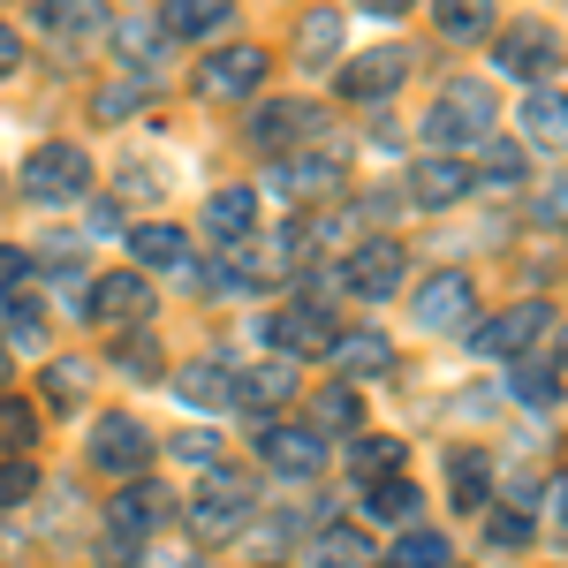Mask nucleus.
<instances>
[{
	"instance_id": "f704fd0d",
	"label": "nucleus",
	"mask_w": 568,
	"mask_h": 568,
	"mask_svg": "<svg viewBox=\"0 0 568 568\" xmlns=\"http://www.w3.org/2000/svg\"><path fill=\"white\" fill-rule=\"evenodd\" d=\"M356 425H364V402H356L349 387H326V394H318V425H311L318 439H326V433H356Z\"/></svg>"
},
{
	"instance_id": "49530a36",
	"label": "nucleus",
	"mask_w": 568,
	"mask_h": 568,
	"mask_svg": "<svg viewBox=\"0 0 568 568\" xmlns=\"http://www.w3.org/2000/svg\"><path fill=\"white\" fill-rule=\"evenodd\" d=\"M546 530H554V538H568V478L554 485V508H546Z\"/></svg>"
},
{
	"instance_id": "cd10ccee",
	"label": "nucleus",
	"mask_w": 568,
	"mask_h": 568,
	"mask_svg": "<svg viewBox=\"0 0 568 568\" xmlns=\"http://www.w3.org/2000/svg\"><path fill=\"white\" fill-rule=\"evenodd\" d=\"M508 394L530 402V409H554V402H561V372H554V364H538V356H524V364H516V379H508Z\"/></svg>"
},
{
	"instance_id": "f03ea898",
	"label": "nucleus",
	"mask_w": 568,
	"mask_h": 568,
	"mask_svg": "<svg viewBox=\"0 0 568 568\" xmlns=\"http://www.w3.org/2000/svg\"><path fill=\"white\" fill-rule=\"evenodd\" d=\"M485 130H493V91H485V84H447V91H439V106L425 114V136H433L439 152L478 144Z\"/></svg>"
},
{
	"instance_id": "4c0bfd02",
	"label": "nucleus",
	"mask_w": 568,
	"mask_h": 568,
	"mask_svg": "<svg viewBox=\"0 0 568 568\" xmlns=\"http://www.w3.org/2000/svg\"><path fill=\"white\" fill-rule=\"evenodd\" d=\"M114 364H122L130 379H160V342H152V334H130V342L114 349Z\"/></svg>"
},
{
	"instance_id": "ddd939ff",
	"label": "nucleus",
	"mask_w": 568,
	"mask_h": 568,
	"mask_svg": "<svg viewBox=\"0 0 568 568\" xmlns=\"http://www.w3.org/2000/svg\"><path fill=\"white\" fill-rule=\"evenodd\" d=\"M318 106H304V99H281V106H258L251 114V144L258 152H288V144H304V136H318Z\"/></svg>"
},
{
	"instance_id": "6e6552de",
	"label": "nucleus",
	"mask_w": 568,
	"mask_h": 568,
	"mask_svg": "<svg viewBox=\"0 0 568 568\" xmlns=\"http://www.w3.org/2000/svg\"><path fill=\"white\" fill-rule=\"evenodd\" d=\"M470 304H478L470 273H433V281L409 296V311H417V326H425V334H455V326L470 318Z\"/></svg>"
},
{
	"instance_id": "e433bc0d",
	"label": "nucleus",
	"mask_w": 568,
	"mask_h": 568,
	"mask_svg": "<svg viewBox=\"0 0 568 568\" xmlns=\"http://www.w3.org/2000/svg\"><path fill=\"white\" fill-rule=\"evenodd\" d=\"M168 455H175V463H190V470H220V463H227L213 433H175V439H168Z\"/></svg>"
},
{
	"instance_id": "a211bd4d",
	"label": "nucleus",
	"mask_w": 568,
	"mask_h": 568,
	"mask_svg": "<svg viewBox=\"0 0 568 568\" xmlns=\"http://www.w3.org/2000/svg\"><path fill=\"white\" fill-rule=\"evenodd\" d=\"M235 402L243 409H281V402H296V364L288 356H273V364H251V372H235Z\"/></svg>"
},
{
	"instance_id": "a18cd8bd",
	"label": "nucleus",
	"mask_w": 568,
	"mask_h": 568,
	"mask_svg": "<svg viewBox=\"0 0 568 568\" xmlns=\"http://www.w3.org/2000/svg\"><path fill=\"white\" fill-rule=\"evenodd\" d=\"M91 235H122V205H114V197L91 205Z\"/></svg>"
},
{
	"instance_id": "7ed1b4c3",
	"label": "nucleus",
	"mask_w": 568,
	"mask_h": 568,
	"mask_svg": "<svg viewBox=\"0 0 568 568\" xmlns=\"http://www.w3.org/2000/svg\"><path fill=\"white\" fill-rule=\"evenodd\" d=\"M273 77V53L265 45H220L197 61V99H251Z\"/></svg>"
},
{
	"instance_id": "423d86ee",
	"label": "nucleus",
	"mask_w": 568,
	"mask_h": 568,
	"mask_svg": "<svg viewBox=\"0 0 568 568\" xmlns=\"http://www.w3.org/2000/svg\"><path fill=\"white\" fill-rule=\"evenodd\" d=\"M402 77H409V53H402V45H364L356 61H342L334 91H342L349 106H372V99H387Z\"/></svg>"
},
{
	"instance_id": "58836bf2",
	"label": "nucleus",
	"mask_w": 568,
	"mask_h": 568,
	"mask_svg": "<svg viewBox=\"0 0 568 568\" xmlns=\"http://www.w3.org/2000/svg\"><path fill=\"white\" fill-rule=\"evenodd\" d=\"M31 493H39V470H31L23 455H8V463H0V508H23Z\"/></svg>"
},
{
	"instance_id": "8fccbe9b",
	"label": "nucleus",
	"mask_w": 568,
	"mask_h": 568,
	"mask_svg": "<svg viewBox=\"0 0 568 568\" xmlns=\"http://www.w3.org/2000/svg\"><path fill=\"white\" fill-rule=\"evenodd\" d=\"M152 568H190V554H152Z\"/></svg>"
},
{
	"instance_id": "c85d7f7f",
	"label": "nucleus",
	"mask_w": 568,
	"mask_h": 568,
	"mask_svg": "<svg viewBox=\"0 0 568 568\" xmlns=\"http://www.w3.org/2000/svg\"><path fill=\"white\" fill-rule=\"evenodd\" d=\"M447 493H455V508H485L493 463H485V455H455V463H447Z\"/></svg>"
},
{
	"instance_id": "6ab92c4d",
	"label": "nucleus",
	"mask_w": 568,
	"mask_h": 568,
	"mask_svg": "<svg viewBox=\"0 0 568 568\" xmlns=\"http://www.w3.org/2000/svg\"><path fill=\"white\" fill-rule=\"evenodd\" d=\"M334 364L349 372V379H379V372H394V342L387 334H372V326H356V334H334Z\"/></svg>"
},
{
	"instance_id": "de8ad7c7",
	"label": "nucleus",
	"mask_w": 568,
	"mask_h": 568,
	"mask_svg": "<svg viewBox=\"0 0 568 568\" xmlns=\"http://www.w3.org/2000/svg\"><path fill=\"white\" fill-rule=\"evenodd\" d=\"M16 61H23V45H16V31H8V23H0V77H8V69H16Z\"/></svg>"
},
{
	"instance_id": "0eeeda50",
	"label": "nucleus",
	"mask_w": 568,
	"mask_h": 568,
	"mask_svg": "<svg viewBox=\"0 0 568 568\" xmlns=\"http://www.w3.org/2000/svg\"><path fill=\"white\" fill-rule=\"evenodd\" d=\"M554 326V311L546 304H508L500 318H485L478 334H470V349L478 356H530V342Z\"/></svg>"
},
{
	"instance_id": "20e7f679",
	"label": "nucleus",
	"mask_w": 568,
	"mask_h": 568,
	"mask_svg": "<svg viewBox=\"0 0 568 568\" xmlns=\"http://www.w3.org/2000/svg\"><path fill=\"white\" fill-rule=\"evenodd\" d=\"M23 190H31L39 205H69V197H84V190H91L84 144H39L31 168H23Z\"/></svg>"
},
{
	"instance_id": "f257e3e1",
	"label": "nucleus",
	"mask_w": 568,
	"mask_h": 568,
	"mask_svg": "<svg viewBox=\"0 0 568 568\" xmlns=\"http://www.w3.org/2000/svg\"><path fill=\"white\" fill-rule=\"evenodd\" d=\"M251 500H258V485H251V470H205V485H197V500H190V530L197 538H227V530L251 516Z\"/></svg>"
},
{
	"instance_id": "393cba45",
	"label": "nucleus",
	"mask_w": 568,
	"mask_h": 568,
	"mask_svg": "<svg viewBox=\"0 0 568 568\" xmlns=\"http://www.w3.org/2000/svg\"><path fill=\"white\" fill-rule=\"evenodd\" d=\"M175 394H182V402H197V409L235 402V372H220V364H190V372H175Z\"/></svg>"
},
{
	"instance_id": "9d476101",
	"label": "nucleus",
	"mask_w": 568,
	"mask_h": 568,
	"mask_svg": "<svg viewBox=\"0 0 568 568\" xmlns=\"http://www.w3.org/2000/svg\"><path fill=\"white\" fill-rule=\"evenodd\" d=\"M258 455H265V470H281V478H318L326 470V439L311 425H265Z\"/></svg>"
},
{
	"instance_id": "2f4dec72",
	"label": "nucleus",
	"mask_w": 568,
	"mask_h": 568,
	"mask_svg": "<svg viewBox=\"0 0 568 568\" xmlns=\"http://www.w3.org/2000/svg\"><path fill=\"white\" fill-rule=\"evenodd\" d=\"M417 508H425V493H417L409 478H379L372 485V516H379V524H409Z\"/></svg>"
},
{
	"instance_id": "09e8293b",
	"label": "nucleus",
	"mask_w": 568,
	"mask_h": 568,
	"mask_svg": "<svg viewBox=\"0 0 568 568\" xmlns=\"http://www.w3.org/2000/svg\"><path fill=\"white\" fill-rule=\"evenodd\" d=\"M364 16H402V8H417V0H356Z\"/></svg>"
},
{
	"instance_id": "c03bdc74",
	"label": "nucleus",
	"mask_w": 568,
	"mask_h": 568,
	"mask_svg": "<svg viewBox=\"0 0 568 568\" xmlns=\"http://www.w3.org/2000/svg\"><path fill=\"white\" fill-rule=\"evenodd\" d=\"M538 220H546V227H568V182H554V190L538 197Z\"/></svg>"
},
{
	"instance_id": "4468645a",
	"label": "nucleus",
	"mask_w": 568,
	"mask_h": 568,
	"mask_svg": "<svg viewBox=\"0 0 568 568\" xmlns=\"http://www.w3.org/2000/svg\"><path fill=\"white\" fill-rule=\"evenodd\" d=\"M265 342L288 349V356H326V349H334V326H326V311H318V304H288V311H273Z\"/></svg>"
},
{
	"instance_id": "79ce46f5",
	"label": "nucleus",
	"mask_w": 568,
	"mask_h": 568,
	"mask_svg": "<svg viewBox=\"0 0 568 568\" xmlns=\"http://www.w3.org/2000/svg\"><path fill=\"white\" fill-rule=\"evenodd\" d=\"M485 175L493 182H524V152H516V144H493V152H485Z\"/></svg>"
},
{
	"instance_id": "1a4fd4ad",
	"label": "nucleus",
	"mask_w": 568,
	"mask_h": 568,
	"mask_svg": "<svg viewBox=\"0 0 568 568\" xmlns=\"http://www.w3.org/2000/svg\"><path fill=\"white\" fill-rule=\"evenodd\" d=\"M152 281L144 273H99V288L84 296V311H91V326H136L144 311H152Z\"/></svg>"
},
{
	"instance_id": "c756f323",
	"label": "nucleus",
	"mask_w": 568,
	"mask_h": 568,
	"mask_svg": "<svg viewBox=\"0 0 568 568\" xmlns=\"http://www.w3.org/2000/svg\"><path fill=\"white\" fill-rule=\"evenodd\" d=\"M39 439V402H23V394H0V447L8 455H23Z\"/></svg>"
},
{
	"instance_id": "a878e982",
	"label": "nucleus",
	"mask_w": 568,
	"mask_h": 568,
	"mask_svg": "<svg viewBox=\"0 0 568 568\" xmlns=\"http://www.w3.org/2000/svg\"><path fill=\"white\" fill-rule=\"evenodd\" d=\"M84 394H91V372L77 356H53L45 364V409H84Z\"/></svg>"
},
{
	"instance_id": "b1692460",
	"label": "nucleus",
	"mask_w": 568,
	"mask_h": 568,
	"mask_svg": "<svg viewBox=\"0 0 568 568\" xmlns=\"http://www.w3.org/2000/svg\"><path fill=\"white\" fill-rule=\"evenodd\" d=\"M39 23L53 39H99L106 31V8L99 0H39Z\"/></svg>"
},
{
	"instance_id": "f8f14e48",
	"label": "nucleus",
	"mask_w": 568,
	"mask_h": 568,
	"mask_svg": "<svg viewBox=\"0 0 568 568\" xmlns=\"http://www.w3.org/2000/svg\"><path fill=\"white\" fill-rule=\"evenodd\" d=\"M402 273H409V258H402V243H364L349 265H342V288H356V296H402Z\"/></svg>"
},
{
	"instance_id": "37998d69",
	"label": "nucleus",
	"mask_w": 568,
	"mask_h": 568,
	"mask_svg": "<svg viewBox=\"0 0 568 568\" xmlns=\"http://www.w3.org/2000/svg\"><path fill=\"white\" fill-rule=\"evenodd\" d=\"M23 281H31V258H23V251H8V243H0V296H16V288H23Z\"/></svg>"
},
{
	"instance_id": "3c124183",
	"label": "nucleus",
	"mask_w": 568,
	"mask_h": 568,
	"mask_svg": "<svg viewBox=\"0 0 568 568\" xmlns=\"http://www.w3.org/2000/svg\"><path fill=\"white\" fill-rule=\"evenodd\" d=\"M561 364H568V326H561Z\"/></svg>"
},
{
	"instance_id": "603ef678",
	"label": "nucleus",
	"mask_w": 568,
	"mask_h": 568,
	"mask_svg": "<svg viewBox=\"0 0 568 568\" xmlns=\"http://www.w3.org/2000/svg\"><path fill=\"white\" fill-rule=\"evenodd\" d=\"M0 379H8V356H0Z\"/></svg>"
},
{
	"instance_id": "4be33fe9",
	"label": "nucleus",
	"mask_w": 568,
	"mask_h": 568,
	"mask_svg": "<svg viewBox=\"0 0 568 568\" xmlns=\"http://www.w3.org/2000/svg\"><path fill=\"white\" fill-rule=\"evenodd\" d=\"M524 136L546 152H568V91H530L524 99Z\"/></svg>"
},
{
	"instance_id": "7c9ffc66",
	"label": "nucleus",
	"mask_w": 568,
	"mask_h": 568,
	"mask_svg": "<svg viewBox=\"0 0 568 568\" xmlns=\"http://www.w3.org/2000/svg\"><path fill=\"white\" fill-rule=\"evenodd\" d=\"M447 39H485L493 31V0H433Z\"/></svg>"
},
{
	"instance_id": "473e14b6",
	"label": "nucleus",
	"mask_w": 568,
	"mask_h": 568,
	"mask_svg": "<svg viewBox=\"0 0 568 568\" xmlns=\"http://www.w3.org/2000/svg\"><path fill=\"white\" fill-rule=\"evenodd\" d=\"M394 463H402V439H387V433H372V439H356V455H349V470L364 485H379V478H394Z\"/></svg>"
},
{
	"instance_id": "2eb2a0df",
	"label": "nucleus",
	"mask_w": 568,
	"mask_h": 568,
	"mask_svg": "<svg viewBox=\"0 0 568 568\" xmlns=\"http://www.w3.org/2000/svg\"><path fill=\"white\" fill-rule=\"evenodd\" d=\"M205 235H213L220 251L251 243V235H258V190H213V197H205Z\"/></svg>"
},
{
	"instance_id": "5701e85b",
	"label": "nucleus",
	"mask_w": 568,
	"mask_h": 568,
	"mask_svg": "<svg viewBox=\"0 0 568 568\" xmlns=\"http://www.w3.org/2000/svg\"><path fill=\"white\" fill-rule=\"evenodd\" d=\"M130 251L144 273H182V227H168V220H144V227H130Z\"/></svg>"
},
{
	"instance_id": "c9c22d12",
	"label": "nucleus",
	"mask_w": 568,
	"mask_h": 568,
	"mask_svg": "<svg viewBox=\"0 0 568 568\" xmlns=\"http://www.w3.org/2000/svg\"><path fill=\"white\" fill-rule=\"evenodd\" d=\"M318 568H372V546L356 530H326L318 538Z\"/></svg>"
},
{
	"instance_id": "dca6fc26",
	"label": "nucleus",
	"mask_w": 568,
	"mask_h": 568,
	"mask_svg": "<svg viewBox=\"0 0 568 568\" xmlns=\"http://www.w3.org/2000/svg\"><path fill=\"white\" fill-rule=\"evenodd\" d=\"M409 197H417V205H463V197H470V168H463V160H455V152H433V160H417V168H409Z\"/></svg>"
},
{
	"instance_id": "a19ab883",
	"label": "nucleus",
	"mask_w": 568,
	"mask_h": 568,
	"mask_svg": "<svg viewBox=\"0 0 568 568\" xmlns=\"http://www.w3.org/2000/svg\"><path fill=\"white\" fill-rule=\"evenodd\" d=\"M485 538H493V546H524V538H530V516H524V508H500Z\"/></svg>"
},
{
	"instance_id": "9b49d317",
	"label": "nucleus",
	"mask_w": 568,
	"mask_h": 568,
	"mask_svg": "<svg viewBox=\"0 0 568 568\" xmlns=\"http://www.w3.org/2000/svg\"><path fill=\"white\" fill-rule=\"evenodd\" d=\"M168 508H175V500H168V485H136V478H130L114 500H106V530H114L122 546H136L144 530L168 524Z\"/></svg>"
},
{
	"instance_id": "bb28decb",
	"label": "nucleus",
	"mask_w": 568,
	"mask_h": 568,
	"mask_svg": "<svg viewBox=\"0 0 568 568\" xmlns=\"http://www.w3.org/2000/svg\"><path fill=\"white\" fill-rule=\"evenodd\" d=\"M227 8H235V0H168V31H175V39H205V31L227 23Z\"/></svg>"
},
{
	"instance_id": "f3484780",
	"label": "nucleus",
	"mask_w": 568,
	"mask_h": 568,
	"mask_svg": "<svg viewBox=\"0 0 568 568\" xmlns=\"http://www.w3.org/2000/svg\"><path fill=\"white\" fill-rule=\"evenodd\" d=\"M493 53H500V69H508V77H546V69L561 61V45H554L546 23H516V31H500Z\"/></svg>"
},
{
	"instance_id": "ea45409f",
	"label": "nucleus",
	"mask_w": 568,
	"mask_h": 568,
	"mask_svg": "<svg viewBox=\"0 0 568 568\" xmlns=\"http://www.w3.org/2000/svg\"><path fill=\"white\" fill-rule=\"evenodd\" d=\"M136 99H144V84H114V91H99V106H91V114H106V122H130Z\"/></svg>"
},
{
	"instance_id": "aec40b11",
	"label": "nucleus",
	"mask_w": 568,
	"mask_h": 568,
	"mask_svg": "<svg viewBox=\"0 0 568 568\" xmlns=\"http://www.w3.org/2000/svg\"><path fill=\"white\" fill-rule=\"evenodd\" d=\"M342 45H349V31H342V8H304V23H296V61L326 69Z\"/></svg>"
},
{
	"instance_id": "72a5a7b5",
	"label": "nucleus",
	"mask_w": 568,
	"mask_h": 568,
	"mask_svg": "<svg viewBox=\"0 0 568 568\" xmlns=\"http://www.w3.org/2000/svg\"><path fill=\"white\" fill-rule=\"evenodd\" d=\"M387 568H447V538H439V530H402V546L387 554Z\"/></svg>"
},
{
	"instance_id": "412c9836",
	"label": "nucleus",
	"mask_w": 568,
	"mask_h": 568,
	"mask_svg": "<svg viewBox=\"0 0 568 568\" xmlns=\"http://www.w3.org/2000/svg\"><path fill=\"white\" fill-rule=\"evenodd\" d=\"M273 190H281V197H334V190H342V168L318 160V152H304V160H281V168H273Z\"/></svg>"
},
{
	"instance_id": "39448f33",
	"label": "nucleus",
	"mask_w": 568,
	"mask_h": 568,
	"mask_svg": "<svg viewBox=\"0 0 568 568\" xmlns=\"http://www.w3.org/2000/svg\"><path fill=\"white\" fill-rule=\"evenodd\" d=\"M152 463V433L136 425L130 409H106L99 425H91V470H106V478H136Z\"/></svg>"
}]
</instances>
